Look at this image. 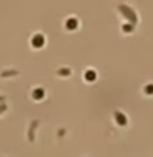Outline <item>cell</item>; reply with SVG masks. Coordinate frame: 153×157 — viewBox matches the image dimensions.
I'll return each instance as SVG.
<instances>
[{
    "label": "cell",
    "instance_id": "cell-1",
    "mask_svg": "<svg viewBox=\"0 0 153 157\" xmlns=\"http://www.w3.org/2000/svg\"><path fill=\"white\" fill-rule=\"evenodd\" d=\"M119 8L122 10V12H126L124 15H126V17H127V18H130V20H132V21H135V20H137V18H135V15H134V12H132V8H127V7H126V5H121V7H119Z\"/></svg>",
    "mask_w": 153,
    "mask_h": 157
},
{
    "label": "cell",
    "instance_id": "cell-2",
    "mask_svg": "<svg viewBox=\"0 0 153 157\" xmlns=\"http://www.w3.org/2000/svg\"><path fill=\"white\" fill-rule=\"evenodd\" d=\"M42 43H44V36H42V34H34V36H33V44H34V46H42Z\"/></svg>",
    "mask_w": 153,
    "mask_h": 157
},
{
    "label": "cell",
    "instance_id": "cell-3",
    "mask_svg": "<svg viewBox=\"0 0 153 157\" xmlns=\"http://www.w3.org/2000/svg\"><path fill=\"white\" fill-rule=\"evenodd\" d=\"M114 116L117 118V121H119V123H121V124H126V123H127V120H126V116H124V115H122V113H121V111H116V113H114Z\"/></svg>",
    "mask_w": 153,
    "mask_h": 157
},
{
    "label": "cell",
    "instance_id": "cell-4",
    "mask_svg": "<svg viewBox=\"0 0 153 157\" xmlns=\"http://www.w3.org/2000/svg\"><path fill=\"white\" fill-rule=\"evenodd\" d=\"M77 25H78L77 18H68V20H67V28L73 29V28H77Z\"/></svg>",
    "mask_w": 153,
    "mask_h": 157
},
{
    "label": "cell",
    "instance_id": "cell-5",
    "mask_svg": "<svg viewBox=\"0 0 153 157\" xmlns=\"http://www.w3.org/2000/svg\"><path fill=\"white\" fill-rule=\"evenodd\" d=\"M85 77H86V80H95V71H86Z\"/></svg>",
    "mask_w": 153,
    "mask_h": 157
},
{
    "label": "cell",
    "instance_id": "cell-6",
    "mask_svg": "<svg viewBox=\"0 0 153 157\" xmlns=\"http://www.w3.org/2000/svg\"><path fill=\"white\" fill-rule=\"evenodd\" d=\"M42 97V88H36L34 90V98H41Z\"/></svg>",
    "mask_w": 153,
    "mask_h": 157
},
{
    "label": "cell",
    "instance_id": "cell-7",
    "mask_svg": "<svg viewBox=\"0 0 153 157\" xmlns=\"http://www.w3.org/2000/svg\"><path fill=\"white\" fill-rule=\"evenodd\" d=\"M145 90H147V93H153V85H148Z\"/></svg>",
    "mask_w": 153,
    "mask_h": 157
},
{
    "label": "cell",
    "instance_id": "cell-8",
    "mask_svg": "<svg viewBox=\"0 0 153 157\" xmlns=\"http://www.w3.org/2000/svg\"><path fill=\"white\" fill-rule=\"evenodd\" d=\"M5 108H7V106H5V105H0V111H3Z\"/></svg>",
    "mask_w": 153,
    "mask_h": 157
},
{
    "label": "cell",
    "instance_id": "cell-9",
    "mask_svg": "<svg viewBox=\"0 0 153 157\" xmlns=\"http://www.w3.org/2000/svg\"><path fill=\"white\" fill-rule=\"evenodd\" d=\"M0 100H3V97H0Z\"/></svg>",
    "mask_w": 153,
    "mask_h": 157
}]
</instances>
